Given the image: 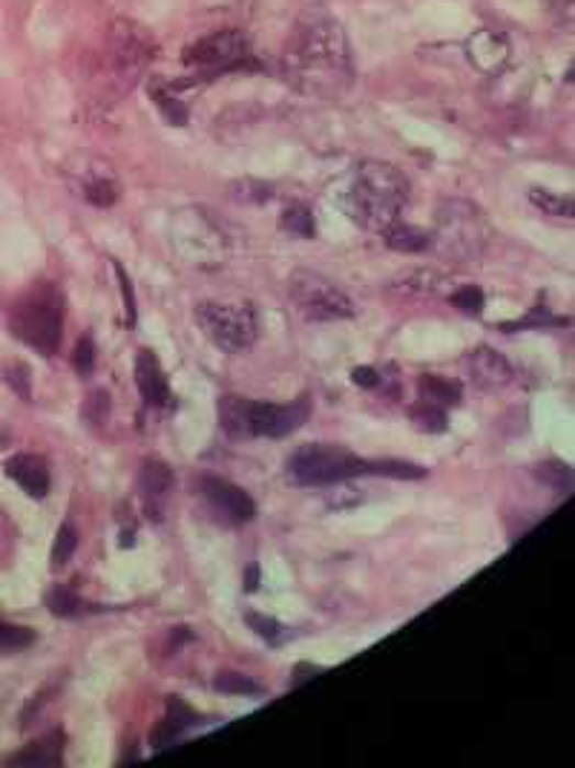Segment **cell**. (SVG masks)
Masks as SVG:
<instances>
[{
  "label": "cell",
  "mask_w": 575,
  "mask_h": 768,
  "mask_svg": "<svg viewBox=\"0 0 575 768\" xmlns=\"http://www.w3.org/2000/svg\"><path fill=\"white\" fill-rule=\"evenodd\" d=\"M285 78L306 96L340 98L354 81L352 50L343 23L329 9H306L294 21L283 50Z\"/></svg>",
  "instance_id": "obj_1"
},
{
  "label": "cell",
  "mask_w": 575,
  "mask_h": 768,
  "mask_svg": "<svg viewBox=\"0 0 575 768\" xmlns=\"http://www.w3.org/2000/svg\"><path fill=\"white\" fill-rule=\"evenodd\" d=\"M357 475H386L400 478V481H418L427 475L423 467L409 461H368L336 443H311V447L297 449L288 461V478L299 486H331L340 481H352Z\"/></svg>",
  "instance_id": "obj_2"
},
{
  "label": "cell",
  "mask_w": 575,
  "mask_h": 768,
  "mask_svg": "<svg viewBox=\"0 0 575 768\" xmlns=\"http://www.w3.org/2000/svg\"><path fill=\"white\" fill-rule=\"evenodd\" d=\"M406 201H409V179L389 162L368 158L354 173L349 208L354 222L372 233H386L400 222Z\"/></svg>",
  "instance_id": "obj_3"
},
{
  "label": "cell",
  "mask_w": 575,
  "mask_h": 768,
  "mask_svg": "<svg viewBox=\"0 0 575 768\" xmlns=\"http://www.w3.org/2000/svg\"><path fill=\"white\" fill-rule=\"evenodd\" d=\"M92 58L96 81L110 92H130L144 75L147 64L156 55V41L142 23L130 18H115L107 26L104 44L98 46Z\"/></svg>",
  "instance_id": "obj_4"
},
{
  "label": "cell",
  "mask_w": 575,
  "mask_h": 768,
  "mask_svg": "<svg viewBox=\"0 0 575 768\" xmlns=\"http://www.w3.org/2000/svg\"><path fill=\"white\" fill-rule=\"evenodd\" d=\"M9 329L30 349L53 358L64 329V297L55 285L37 283L9 311Z\"/></svg>",
  "instance_id": "obj_5"
},
{
  "label": "cell",
  "mask_w": 575,
  "mask_h": 768,
  "mask_svg": "<svg viewBox=\"0 0 575 768\" xmlns=\"http://www.w3.org/2000/svg\"><path fill=\"white\" fill-rule=\"evenodd\" d=\"M493 237V228L486 222L484 210L464 199L443 201L438 210V231L432 242L443 256L452 260H475Z\"/></svg>",
  "instance_id": "obj_6"
},
{
  "label": "cell",
  "mask_w": 575,
  "mask_h": 768,
  "mask_svg": "<svg viewBox=\"0 0 575 768\" xmlns=\"http://www.w3.org/2000/svg\"><path fill=\"white\" fill-rule=\"evenodd\" d=\"M288 294H291L297 311L306 317L308 322H336L349 320L357 314V306L352 297L331 283L329 276L317 274V271L297 268L288 276Z\"/></svg>",
  "instance_id": "obj_7"
},
{
  "label": "cell",
  "mask_w": 575,
  "mask_h": 768,
  "mask_svg": "<svg viewBox=\"0 0 575 768\" xmlns=\"http://www.w3.org/2000/svg\"><path fill=\"white\" fill-rule=\"evenodd\" d=\"M247 61V37L242 30H219L210 35L199 37L193 44L185 46L181 64L193 69L196 81L199 78H217L222 73H233Z\"/></svg>",
  "instance_id": "obj_8"
},
{
  "label": "cell",
  "mask_w": 575,
  "mask_h": 768,
  "mask_svg": "<svg viewBox=\"0 0 575 768\" xmlns=\"http://www.w3.org/2000/svg\"><path fill=\"white\" fill-rule=\"evenodd\" d=\"M196 322L210 343L228 354H242L256 343V317L247 306L202 303L196 306Z\"/></svg>",
  "instance_id": "obj_9"
},
{
  "label": "cell",
  "mask_w": 575,
  "mask_h": 768,
  "mask_svg": "<svg viewBox=\"0 0 575 768\" xmlns=\"http://www.w3.org/2000/svg\"><path fill=\"white\" fill-rule=\"evenodd\" d=\"M193 490L196 495L204 501V507L210 509V515H217V522L228 524V527L254 522L256 504L242 486L231 484V481H224V478L217 475H199L193 478Z\"/></svg>",
  "instance_id": "obj_10"
},
{
  "label": "cell",
  "mask_w": 575,
  "mask_h": 768,
  "mask_svg": "<svg viewBox=\"0 0 575 768\" xmlns=\"http://www.w3.org/2000/svg\"><path fill=\"white\" fill-rule=\"evenodd\" d=\"M311 415L308 397L288 403H251V438H288L306 424Z\"/></svg>",
  "instance_id": "obj_11"
},
{
  "label": "cell",
  "mask_w": 575,
  "mask_h": 768,
  "mask_svg": "<svg viewBox=\"0 0 575 768\" xmlns=\"http://www.w3.org/2000/svg\"><path fill=\"white\" fill-rule=\"evenodd\" d=\"M173 493V472L165 461H150L142 463L139 470V498H142L144 515L150 522H165L167 504H170Z\"/></svg>",
  "instance_id": "obj_12"
},
{
  "label": "cell",
  "mask_w": 575,
  "mask_h": 768,
  "mask_svg": "<svg viewBox=\"0 0 575 768\" xmlns=\"http://www.w3.org/2000/svg\"><path fill=\"white\" fill-rule=\"evenodd\" d=\"M466 372H469L472 383L484 392H495L512 383L516 372L507 363L501 351L489 349V345H478L466 354Z\"/></svg>",
  "instance_id": "obj_13"
},
{
  "label": "cell",
  "mask_w": 575,
  "mask_h": 768,
  "mask_svg": "<svg viewBox=\"0 0 575 768\" xmlns=\"http://www.w3.org/2000/svg\"><path fill=\"white\" fill-rule=\"evenodd\" d=\"M135 386H139L147 406L162 409L170 403V383L165 377V369L150 349H139V354H135Z\"/></svg>",
  "instance_id": "obj_14"
},
{
  "label": "cell",
  "mask_w": 575,
  "mask_h": 768,
  "mask_svg": "<svg viewBox=\"0 0 575 768\" xmlns=\"http://www.w3.org/2000/svg\"><path fill=\"white\" fill-rule=\"evenodd\" d=\"M466 55H469V61L480 73H501L504 64L509 61L507 35H501V32L495 30H478L466 41Z\"/></svg>",
  "instance_id": "obj_15"
},
{
  "label": "cell",
  "mask_w": 575,
  "mask_h": 768,
  "mask_svg": "<svg viewBox=\"0 0 575 768\" xmlns=\"http://www.w3.org/2000/svg\"><path fill=\"white\" fill-rule=\"evenodd\" d=\"M7 475L21 486L30 498H46L49 493V467L41 456H12L7 461Z\"/></svg>",
  "instance_id": "obj_16"
},
{
  "label": "cell",
  "mask_w": 575,
  "mask_h": 768,
  "mask_svg": "<svg viewBox=\"0 0 575 768\" xmlns=\"http://www.w3.org/2000/svg\"><path fill=\"white\" fill-rule=\"evenodd\" d=\"M64 732H49L41 739L30 743L23 751L12 754L3 760V766H21V768H55L64 762Z\"/></svg>",
  "instance_id": "obj_17"
},
{
  "label": "cell",
  "mask_w": 575,
  "mask_h": 768,
  "mask_svg": "<svg viewBox=\"0 0 575 768\" xmlns=\"http://www.w3.org/2000/svg\"><path fill=\"white\" fill-rule=\"evenodd\" d=\"M251 403L247 397H219V426L231 440H251Z\"/></svg>",
  "instance_id": "obj_18"
},
{
  "label": "cell",
  "mask_w": 575,
  "mask_h": 768,
  "mask_svg": "<svg viewBox=\"0 0 575 768\" xmlns=\"http://www.w3.org/2000/svg\"><path fill=\"white\" fill-rule=\"evenodd\" d=\"M190 725H196L193 711L187 709L179 696H170V700H167L165 720H162V723L156 725V732H153V746L167 748L173 746V743H179V737L190 728Z\"/></svg>",
  "instance_id": "obj_19"
},
{
  "label": "cell",
  "mask_w": 575,
  "mask_h": 768,
  "mask_svg": "<svg viewBox=\"0 0 575 768\" xmlns=\"http://www.w3.org/2000/svg\"><path fill=\"white\" fill-rule=\"evenodd\" d=\"M179 81H153L150 84V96L156 101L158 112L165 116L167 124H176V128H185L187 124V107L181 105L179 98Z\"/></svg>",
  "instance_id": "obj_20"
},
{
  "label": "cell",
  "mask_w": 575,
  "mask_h": 768,
  "mask_svg": "<svg viewBox=\"0 0 575 768\" xmlns=\"http://www.w3.org/2000/svg\"><path fill=\"white\" fill-rule=\"evenodd\" d=\"M46 607L55 616H64V619H75V616H87V613H98L101 607L98 604H90L87 599H81L67 584H55L49 593H46Z\"/></svg>",
  "instance_id": "obj_21"
},
{
  "label": "cell",
  "mask_w": 575,
  "mask_h": 768,
  "mask_svg": "<svg viewBox=\"0 0 575 768\" xmlns=\"http://www.w3.org/2000/svg\"><path fill=\"white\" fill-rule=\"evenodd\" d=\"M84 199L96 205V208H110L119 199V185L112 179L107 167H96V171L84 173Z\"/></svg>",
  "instance_id": "obj_22"
},
{
  "label": "cell",
  "mask_w": 575,
  "mask_h": 768,
  "mask_svg": "<svg viewBox=\"0 0 575 768\" xmlns=\"http://www.w3.org/2000/svg\"><path fill=\"white\" fill-rule=\"evenodd\" d=\"M418 392L420 401L434 403V406H441V409L457 406L461 397H464V392H461V386H457L455 381H446V377H438V374H423L418 381Z\"/></svg>",
  "instance_id": "obj_23"
},
{
  "label": "cell",
  "mask_w": 575,
  "mask_h": 768,
  "mask_svg": "<svg viewBox=\"0 0 575 768\" xmlns=\"http://www.w3.org/2000/svg\"><path fill=\"white\" fill-rule=\"evenodd\" d=\"M383 237H386V245H389L391 251H400V254H420V251H427V248L432 245V233L420 231L414 224L397 222L395 228H389Z\"/></svg>",
  "instance_id": "obj_24"
},
{
  "label": "cell",
  "mask_w": 575,
  "mask_h": 768,
  "mask_svg": "<svg viewBox=\"0 0 575 768\" xmlns=\"http://www.w3.org/2000/svg\"><path fill=\"white\" fill-rule=\"evenodd\" d=\"M409 420L414 424L418 432H427V435L446 432V412H443L441 406H434V403L420 401L418 406H411Z\"/></svg>",
  "instance_id": "obj_25"
},
{
  "label": "cell",
  "mask_w": 575,
  "mask_h": 768,
  "mask_svg": "<svg viewBox=\"0 0 575 768\" xmlns=\"http://www.w3.org/2000/svg\"><path fill=\"white\" fill-rule=\"evenodd\" d=\"M535 478L559 495H567L570 490H573V470H570L564 461L539 463V467H535Z\"/></svg>",
  "instance_id": "obj_26"
},
{
  "label": "cell",
  "mask_w": 575,
  "mask_h": 768,
  "mask_svg": "<svg viewBox=\"0 0 575 768\" xmlns=\"http://www.w3.org/2000/svg\"><path fill=\"white\" fill-rule=\"evenodd\" d=\"M213 688H217L219 694H228V696H262L259 682H254L251 677H245V673H236V671L217 673V679H213Z\"/></svg>",
  "instance_id": "obj_27"
},
{
  "label": "cell",
  "mask_w": 575,
  "mask_h": 768,
  "mask_svg": "<svg viewBox=\"0 0 575 768\" xmlns=\"http://www.w3.org/2000/svg\"><path fill=\"white\" fill-rule=\"evenodd\" d=\"M530 201L541 210V213H546V217H555V219L573 217V199H564V196L541 190V187H532Z\"/></svg>",
  "instance_id": "obj_28"
},
{
  "label": "cell",
  "mask_w": 575,
  "mask_h": 768,
  "mask_svg": "<svg viewBox=\"0 0 575 768\" xmlns=\"http://www.w3.org/2000/svg\"><path fill=\"white\" fill-rule=\"evenodd\" d=\"M78 530H75L73 522H64L60 524L58 536H55V545H53V570L67 568V561L73 559L75 550H78Z\"/></svg>",
  "instance_id": "obj_29"
},
{
  "label": "cell",
  "mask_w": 575,
  "mask_h": 768,
  "mask_svg": "<svg viewBox=\"0 0 575 768\" xmlns=\"http://www.w3.org/2000/svg\"><path fill=\"white\" fill-rule=\"evenodd\" d=\"M283 228L288 233H294V237H302V239H311L317 231L314 217H311V210H308L306 205H291V208H285Z\"/></svg>",
  "instance_id": "obj_30"
},
{
  "label": "cell",
  "mask_w": 575,
  "mask_h": 768,
  "mask_svg": "<svg viewBox=\"0 0 575 768\" xmlns=\"http://www.w3.org/2000/svg\"><path fill=\"white\" fill-rule=\"evenodd\" d=\"M245 622H247V627H251V630H254L259 639L268 641V645H279V641L285 639V627L279 625L277 619H270V616H262V613L247 611Z\"/></svg>",
  "instance_id": "obj_31"
},
{
  "label": "cell",
  "mask_w": 575,
  "mask_h": 768,
  "mask_svg": "<svg viewBox=\"0 0 575 768\" xmlns=\"http://www.w3.org/2000/svg\"><path fill=\"white\" fill-rule=\"evenodd\" d=\"M441 276L434 274V271H409V274L400 276V285L397 288H403V292L411 294H434L438 288H441Z\"/></svg>",
  "instance_id": "obj_32"
},
{
  "label": "cell",
  "mask_w": 575,
  "mask_h": 768,
  "mask_svg": "<svg viewBox=\"0 0 575 768\" xmlns=\"http://www.w3.org/2000/svg\"><path fill=\"white\" fill-rule=\"evenodd\" d=\"M32 641H35V634H32V630H26V627H18V625H7V622H0V650L30 648Z\"/></svg>",
  "instance_id": "obj_33"
},
{
  "label": "cell",
  "mask_w": 575,
  "mask_h": 768,
  "mask_svg": "<svg viewBox=\"0 0 575 768\" xmlns=\"http://www.w3.org/2000/svg\"><path fill=\"white\" fill-rule=\"evenodd\" d=\"M452 306L461 308L464 314H472V317H478L484 311V292H480L478 285H464L461 292L452 294Z\"/></svg>",
  "instance_id": "obj_34"
},
{
  "label": "cell",
  "mask_w": 575,
  "mask_h": 768,
  "mask_svg": "<svg viewBox=\"0 0 575 768\" xmlns=\"http://www.w3.org/2000/svg\"><path fill=\"white\" fill-rule=\"evenodd\" d=\"M251 7V0H196V9L204 15H240Z\"/></svg>",
  "instance_id": "obj_35"
},
{
  "label": "cell",
  "mask_w": 575,
  "mask_h": 768,
  "mask_svg": "<svg viewBox=\"0 0 575 768\" xmlns=\"http://www.w3.org/2000/svg\"><path fill=\"white\" fill-rule=\"evenodd\" d=\"M73 363L75 369L87 377V374H92V369H96V345H92L90 337H81L78 340V345H75V354H73Z\"/></svg>",
  "instance_id": "obj_36"
},
{
  "label": "cell",
  "mask_w": 575,
  "mask_h": 768,
  "mask_svg": "<svg viewBox=\"0 0 575 768\" xmlns=\"http://www.w3.org/2000/svg\"><path fill=\"white\" fill-rule=\"evenodd\" d=\"M561 322H567V320H561V317H553V314L546 311V308H532V314H530V317H527V320L504 322L501 329L504 331H518V329H527V326H561Z\"/></svg>",
  "instance_id": "obj_37"
},
{
  "label": "cell",
  "mask_w": 575,
  "mask_h": 768,
  "mask_svg": "<svg viewBox=\"0 0 575 768\" xmlns=\"http://www.w3.org/2000/svg\"><path fill=\"white\" fill-rule=\"evenodd\" d=\"M115 274H119L121 283V297H124V317H128V326H135V294H133V283H130L128 271L121 268L115 262Z\"/></svg>",
  "instance_id": "obj_38"
},
{
  "label": "cell",
  "mask_w": 575,
  "mask_h": 768,
  "mask_svg": "<svg viewBox=\"0 0 575 768\" xmlns=\"http://www.w3.org/2000/svg\"><path fill=\"white\" fill-rule=\"evenodd\" d=\"M107 409H110V397H107V392H92V395L87 397V409H84V415H87L92 424H104Z\"/></svg>",
  "instance_id": "obj_39"
},
{
  "label": "cell",
  "mask_w": 575,
  "mask_h": 768,
  "mask_svg": "<svg viewBox=\"0 0 575 768\" xmlns=\"http://www.w3.org/2000/svg\"><path fill=\"white\" fill-rule=\"evenodd\" d=\"M7 383L12 388H15L18 395H21V401H30V372H26V366H12V369H9Z\"/></svg>",
  "instance_id": "obj_40"
},
{
  "label": "cell",
  "mask_w": 575,
  "mask_h": 768,
  "mask_svg": "<svg viewBox=\"0 0 575 768\" xmlns=\"http://www.w3.org/2000/svg\"><path fill=\"white\" fill-rule=\"evenodd\" d=\"M352 381L357 383V386H363V388H374V386H380V372L377 369H372V366H360V369H354L352 372Z\"/></svg>",
  "instance_id": "obj_41"
},
{
  "label": "cell",
  "mask_w": 575,
  "mask_h": 768,
  "mask_svg": "<svg viewBox=\"0 0 575 768\" xmlns=\"http://www.w3.org/2000/svg\"><path fill=\"white\" fill-rule=\"evenodd\" d=\"M322 668L320 665H311V662H299L297 668H294V679H291V688H299L306 679H311L314 673H320Z\"/></svg>",
  "instance_id": "obj_42"
},
{
  "label": "cell",
  "mask_w": 575,
  "mask_h": 768,
  "mask_svg": "<svg viewBox=\"0 0 575 768\" xmlns=\"http://www.w3.org/2000/svg\"><path fill=\"white\" fill-rule=\"evenodd\" d=\"M256 588H259V568H256V564H254V568H247L245 590H251V593H254V590H256Z\"/></svg>",
  "instance_id": "obj_43"
}]
</instances>
